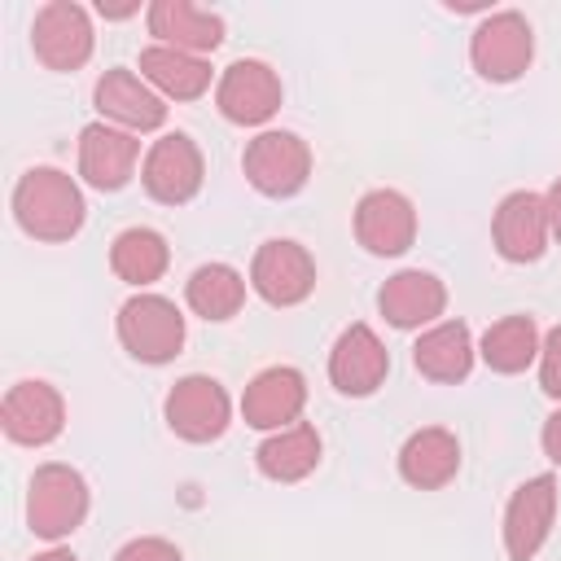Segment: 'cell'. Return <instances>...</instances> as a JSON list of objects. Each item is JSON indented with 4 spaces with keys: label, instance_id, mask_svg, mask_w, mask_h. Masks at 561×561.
Listing matches in <instances>:
<instances>
[{
    "label": "cell",
    "instance_id": "cell-1",
    "mask_svg": "<svg viewBox=\"0 0 561 561\" xmlns=\"http://www.w3.org/2000/svg\"><path fill=\"white\" fill-rule=\"evenodd\" d=\"M83 193L57 167H31L13 188V219L35 241H70L83 228Z\"/></svg>",
    "mask_w": 561,
    "mask_h": 561
},
{
    "label": "cell",
    "instance_id": "cell-2",
    "mask_svg": "<svg viewBox=\"0 0 561 561\" xmlns=\"http://www.w3.org/2000/svg\"><path fill=\"white\" fill-rule=\"evenodd\" d=\"M88 517V482L70 465H39L26 491V522L39 539H66Z\"/></svg>",
    "mask_w": 561,
    "mask_h": 561
},
{
    "label": "cell",
    "instance_id": "cell-3",
    "mask_svg": "<svg viewBox=\"0 0 561 561\" xmlns=\"http://www.w3.org/2000/svg\"><path fill=\"white\" fill-rule=\"evenodd\" d=\"M118 342L140 364H167L184 346V316L162 294H136L118 307Z\"/></svg>",
    "mask_w": 561,
    "mask_h": 561
},
{
    "label": "cell",
    "instance_id": "cell-4",
    "mask_svg": "<svg viewBox=\"0 0 561 561\" xmlns=\"http://www.w3.org/2000/svg\"><path fill=\"white\" fill-rule=\"evenodd\" d=\"M530 57H535V35L517 9L486 13L469 39V61L491 83H513L517 75H526Z\"/></svg>",
    "mask_w": 561,
    "mask_h": 561
},
{
    "label": "cell",
    "instance_id": "cell-5",
    "mask_svg": "<svg viewBox=\"0 0 561 561\" xmlns=\"http://www.w3.org/2000/svg\"><path fill=\"white\" fill-rule=\"evenodd\" d=\"M241 167L263 197H294L311 175V149L294 131H259L245 145Z\"/></svg>",
    "mask_w": 561,
    "mask_h": 561
},
{
    "label": "cell",
    "instance_id": "cell-6",
    "mask_svg": "<svg viewBox=\"0 0 561 561\" xmlns=\"http://www.w3.org/2000/svg\"><path fill=\"white\" fill-rule=\"evenodd\" d=\"M202 149L184 136V131H167L162 140L149 145L145 153V167H140V180H145V193L162 206H184L197 197L202 188Z\"/></svg>",
    "mask_w": 561,
    "mask_h": 561
},
{
    "label": "cell",
    "instance_id": "cell-7",
    "mask_svg": "<svg viewBox=\"0 0 561 561\" xmlns=\"http://www.w3.org/2000/svg\"><path fill=\"white\" fill-rule=\"evenodd\" d=\"M167 425L184 438V443H210L228 430L232 421V403H228V390L215 381V377H202V373H188L171 386L167 394Z\"/></svg>",
    "mask_w": 561,
    "mask_h": 561
},
{
    "label": "cell",
    "instance_id": "cell-8",
    "mask_svg": "<svg viewBox=\"0 0 561 561\" xmlns=\"http://www.w3.org/2000/svg\"><path fill=\"white\" fill-rule=\"evenodd\" d=\"M250 285L272 307H298L316 289V259L298 241H263L250 263Z\"/></svg>",
    "mask_w": 561,
    "mask_h": 561
},
{
    "label": "cell",
    "instance_id": "cell-9",
    "mask_svg": "<svg viewBox=\"0 0 561 561\" xmlns=\"http://www.w3.org/2000/svg\"><path fill=\"white\" fill-rule=\"evenodd\" d=\"M31 48L48 70H79L92 57V22L75 0H48L35 13Z\"/></svg>",
    "mask_w": 561,
    "mask_h": 561
},
{
    "label": "cell",
    "instance_id": "cell-10",
    "mask_svg": "<svg viewBox=\"0 0 561 561\" xmlns=\"http://www.w3.org/2000/svg\"><path fill=\"white\" fill-rule=\"evenodd\" d=\"M215 105L228 123H241V127H259L267 123L276 110H280V79L267 61H254V57H241L232 61L224 75H219V88H215Z\"/></svg>",
    "mask_w": 561,
    "mask_h": 561
},
{
    "label": "cell",
    "instance_id": "cell-11",
    "mask_svg": "<svg viewBox=\"0 0 561 561\" xmlns=\"http://www.w3.org/2000/svg\"><path fill=\"white\" fill-rule=\"evenodd\" d=\"M552 517H557V478L552 473L526 478L508 495V508H504V548H508V561H535V552L548 543Z\"/></svg>",
    "mask_w": 561,
    "mask_h": 561
},
{
    "label": "cell",
    "instance_id": "cell-12",
    "mask_svg": "<svg viewBox=\"0 0 561 561\" xmlns=\"http://www.w3.org/2000/svg\"><path fill=\"white\" fill-rule=\"evenodd\" d=\"M92 101H96L105 123H114V127H123L131 136L136 131H158L167 123V101L127 66L105 70L96 79V88H92Z\"/></svg>",
    "mask_w": 561,
    "mask_h": 561
},
{
    "label": "cell",
    "instance_id": "cell-13",
    "mask_svg": "<svg viewBox=\"0 0 561 561\" xmlns=\"http://www.w3.org/2000/svg\"><path fill=\"white\" fill-rule=\"evenodd\" d=\"M0 425L22 447H44L66 425V399L48 381H18L0 403Z\"/></svg>",
    "mask_w": 561,
    "mask_h": 561
},
{
    "label": "cell",
    "instance_id": "cell-14",
    "mask_svg": "<svg viewBox=\"0 0 561 561\" xmlns=\"http://www.w3.org/2000/svg\"><path fill=\"white\" fill-rule=\"evenodd\" d=\"M355 237L368 254L394 259L416 241V210L399 188H373L355 206Z\"/></svg>",
    "mask_w": 561,
    "mask_h": 561
},
{
    "label": "cell",
    "instance_id": "cell-15",
    "mask_svg": "<svg viewBox=\"0 0 561 561\" xmlns=\"http://www.w3.org/2000/svg\"><path fill=\"white\" fill-rule=\"evenodd\" d=\"M386 373H390V351L368 324H351L337 333V342L329 351V381L342 394L364 399L386 381Z\"/></svg>",
    "mask_w": 561,
    "mask_h": 561
},
{
    "label": "cell",
    "instance_id": "cell-16",
    "mask_svg": "<svg viewBox=\"0 0 561 561\" xmlns=\"http://www.w3.org/2000/svg\"><path fill=\"white\" fill-rule=\"evenodd\" d=\"M491 237H495L500 259H508V263H535V259L543 254L548 237H552L543 197H539V193H530V188L508 193V197L495 206Z\"/></svg>",
    "mask_w": 561,
    "mask_h": 561
},
{
    "label": "cell",
    "instance_id": "cell-17",
    "mask_svg": "<svg viewBox=\"0 0 561 561\" xmlns=\"http://www.w3.org/2000/svg\"><path fill=\"white\" fill-rule=\"evenodd\" d=\"M136 158H140V140L114 123H88L79 131V175L101 193L123 188L136 171Z\"/></svg>",
    "mask_w": 561,
    "mask_h": 561
},
{
    "label": "cell",
    "instance_id": "cell-18",
    "mask_svg": "<svg viewBox=\"0 0 561 561\" xmlns=\"http://www.w3.org/2000/svg\"><path fill=\"white\" fill-rule=\"evenodd\" d=\"M302 403H307V381H302V373L289 368V364H272V368H263V373L245 386V394H241V416H245V425L276 434V430H285V425H294V421L302 416Z\"/></svg>",
    "mask_w": 561,
    "mask_h": 561
},
{
    "label": "cell",
    "instance_id": "cell-19",
    "mask_svg": "<svg viewBox=\"0 0 561 561\" xmlns=\"http://www.w3.org/2000/svg\"><path fill=\"white\" fill-rule=\"evenodd\" d=\"M149 35H153V44L202 57V53H215L224 44V18L193 4V0H153L149 4Z\"/></svg>",
    "mask_w": 561,
    "mask_h": 561
},
{
    "label": "cell",
    "instance_id": "cell-20",
    "mask_svg": "<svg viewBox=\"0 0 561 561\" xmlns=\"http://www.w3.org/2000/svg\"><path fill=\"white\" fill-rule=\"evenodd\" d=\"M377 307L381 316L394 324V329H421V324H434L447 307V285L434 276V272H421V267H403L394 272L381 294H377Z\"/></svg>",
    "mask_w": 561,
    "mask_h": 561
},
{
    "label": "cell",
    "instance_id": "cell-21",
    "mask_svg": "<svg viewBox=\"0 0 561 561\" xmlns=\"http://www.w3.org/2000/svg\"><path fill=\"white\" fill-rule=\"evenodd\" d=\"M399 473L416 491L447 486L460 473V443H456V434L443 430V425H425V430L408 434V443L399 447Z\"/></svg>",
    "mask_w": 561,
    "mask_h": 561
},
{
    "label": "cell",
    "instance_id": "cell-22",
    "mask_svg": "<svg viewBox=\"0 0 561 561\" xmlns=\"http://www.w3.org/2000/svg\"><path fill=\"white\" fill-rule=\"evenodd\" d=\"M412 364L421 377L430 381H465L473 368V337L465 320H438L430 324L416 346H412Z\"/></svg>",
    "mask_w": 561,
    "mask_h": 561
},
{
    "label": "cell",
    "instance_id": "cell-23",
    "mask_svg": "<svg viewBox=\"0 0 561 561\" xmlns=\"http://www.w3.org/2000/svg\"><path fill=\"white\" fill-rule=\"evenodd\" d=\"M140 79L167 101H197L206 88H210V61L206 57H193V53H180V48H167V44H149L140 53Z\"/></svg>",
    "mask_w": 561,
    "mask_h": 561
},
{
    "label": "cell",
    "instance_id": "cell-24",
    "mask_svg": "<svg viewBox=\"0 0 561 561\" xmlns=\"http://www.w3.org/2000/svg\"><path fill=\"white\" fill-rule=\"evenodd\" d=\"M254 465L272 482H302L320 465V434L307 421H294L276 434H267L254 451Z\"/></svg>",
    "mask_w": 561,
    "mask_h": 561
},
{
    "label": "cell",
    "instance_id": "cell-25",
    "mask_svg": "<svg viewBox=\"0 0 561 561\" xmlns=\"http://www.w3.org/2000/svg\"><path fill=\"white\" fill-rule=\"evenodd\" d=\"M167 263H171V250H167L162 232H153V228H123L114 237V245H110L114 276L127 280V285H136V289L153 285L167 272Z\"/></svg>",
    "mask_w": 561,
    "mask_h": 561
},
{
    "label": "cell",
    "instance_id": "cell-26",
    "mask_svg": "<svg viewBox=\"0 0 561 561\" xmlns=\"http://www.w3.org/2000/svg\"><path fill=\"white\" fill-rule=\"evenodd\" d=\"M184 298L202 320H232L241 311V302H245V276L237 267H228V263H202L188 276Z\"/></svg>",
    "mask_w": 561,
    "mask_h": 561
},
{
    "label": "cell",
    "instance_id": "cell-27",
    "mask_svg": "<svg viewBox=\"0 0 561 561\" xmlns=\"http://www.w3.org/2000/svg\"><path fill=\"white\" fill-rule=\"evenodd\" d=\"M539 346H543V342H539V329H535L530 316H504V320H495V324L482 333L478 355L486 359L491 373H522V368L535 364Z\"/></svg>",
    "mask_w": 561,
    "mask_h": 561
},
{
    "label": "cell",
    "instance_id": "cell-28",
    "mask_svg": "<svg viewBox=\"0 0 561 561\" xmlns=\"http://www.w3.org/2000/svg\"><path fill=\"white\" fill-rule=\"evenodd\" d=\"M114 561H184L180 548L171 539H158V535H140V539H127Z\"/></svg>",
    "mask_w": 561,
    "mask_h": 561
},
{
    "label": "cell",
    "instance_id": "cell-29",
    "mask_svg": "<svg viewBox=\"0 0 561 561\" xmlns=\"http://www.w3.org/2000/svg\"><path fill=\"white\" fill-rule=\"evenodd\" d=\"M539 386H543V394L561 399V324L548 329V337L539 346Z\"/></svg>",
    "mask_w": 561,
    "mask_h": 561
},
{
    "label": "cell",
    "instance_id": "cell-30",
    "mask_svg": "<svg viewBox=\"0 0 561 561\" xmlns=\"http://www.w3.org/2000/svg\"><path fill=\"white\" fill-rule=\"evenodd\" d=\"M539 443H543V456H548V460L561 469V408H557V412L543 421V434H539Z\"/></svg>",
    "mask_w": 561,
    "mask_h": 561
},
{
    "label": "cell",
    "instance_id": "cell-31",
    "mask_svg": "<svg viewBox=\"0 0 561 561\" xmlns=\"http://www.w3.org/2000/svg\"><path fill=\"white\" fill-rule=\"evenodd\" d=\"M543 206H548V228H552V237L561 241V175H557L552 188L543 193Z\"/></svg>",
    "mask_w": 561,
    "mask_h": 561
},
{
    "label": "cell",
    "instance_id": "cell-32",
    "mask_svg": "<svg viewBox=\"0 0 561 561\" xmlns=\"http://www.w3.org/2000/svg\"><path fill=\"white\" fill-rule=\"evenodd\" d=\"M96 13H101V18H131V13H140V0H127V4H110V0H101Z\"/></svg>",
    "mask_w": 561,
    "mask_h": 561
},
{
    "label": "cell",
    "instance_id": "cell-33",
    "mask_svg": "<svg viewBox=\"0 0 561 561\" xmlns=\"http://www.w3.org/2000/svg\"><path fill=\"white\" fill-rule=\"evenodd\" d=\"M31 561H79V557L66 552V548H48V552H39V557H31Z\"/></svg>",
    "mask_w": 561,
    "mask_h": 561
}]
</instances>
